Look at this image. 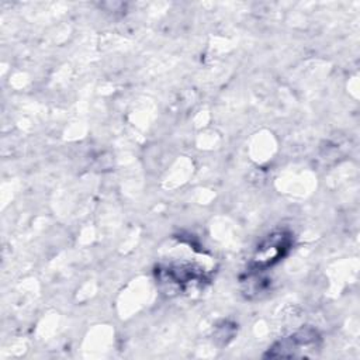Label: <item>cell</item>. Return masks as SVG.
I'll use <instances>...</instances> for the list:
<instances>
[{
  "instance_id": "6da1fadb",
  "label": "cell",
  "mask_w": 360,
  "mask_h": 360,
  "mask_svg": "<svg viewBox=\"0 0 360 360\" xmlns=\"http://www.w3.org/2000/svg\"><path fill=\"white\" fill-rule=\"evenodd\" d=\"M322 345L319 332L314 328L305 326L297 332L277 340L264 353V357H309L314 356Z\"/></svg>"
},
{
  "instance_id": "7a4b0ae2",
  "label": "cell",
  "mask_w": 360,
  "mask_h": 360,
  "mask_svg": "<svg viewBox=\"0 0 360 360\" xmlns=\"http://www.w3.org/2000/svg\"><path fill=\"white\" fill-rule=\"evenodd\" d=\"M291 235L284 231L270 233L255 250L252 259V269L255 271L264 270L277 263L291 248Z\"/></svg>"
}]
</instances>
